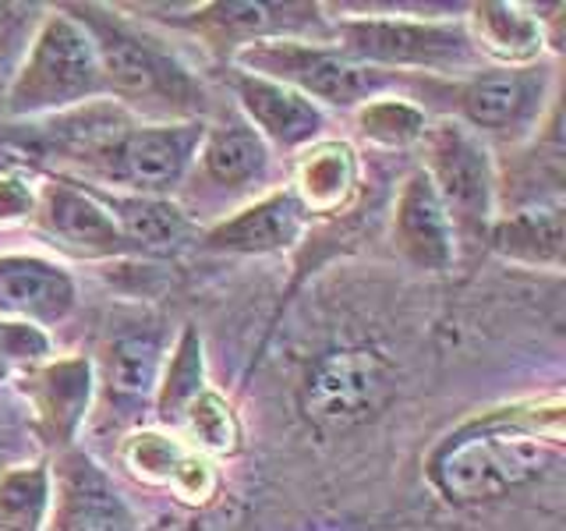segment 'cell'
<instances>
[{"mask_svg": "<svg viewBox=\"0 0 566 531\" xmlns=\"http://www.w3.org/2000/svg\"><path fill=\"white\" fill-rule=\"evenodd\" d=\"M566 400H513L460 421L424 457V482L450 507H482L542 482L563 465Z\"/></svg>", "mask_w": 566, "mask_h": 531, "instance_id": "cell-1", "label": "cell"}, {"mask_svg": "<svg viewBox=\"0 0 566 531\" xmlns=\"http://www.w3.org/2000/svg\"><path fill=\"white\" fill-rule=\"evenodd\" d=\"M96 46L103 93L135 121L174 124L217 114L209 85L164 35L138 25L114 4H64Z\"/></svg>", "mask_w": 566, "mask_h": 531, "instance_id": "cell-2", "label": "cell"}, {"mask_svg": "<svg viewBox=\"0 0 566 531\" xmlns=\"http://www.w3.org/2000/svg\"><path fill=\"white\" fill-rule=\"evenodd\" d=\"M559 58H542L521 67H495L485 64L464 79H411L407 96L432 111L439 100V114L453 117L478 138H485L492 149H521L542 132L548 114L556 111V85H559Z\"/></svg>", "mask_w": 566, "mask_h": 531, "instance_id": "cell-3", "label": "cell"}, {"mask_svg": "<svg viewBox=\"0 0 566 531\" xmlns=\"http://www.w3.org/2000/svg\"><path fill=\"white\" fill-rule=\"evenodd\" d=\"M329 14V43L350 61L400 79H464L485 67L464 29V18L407 11H340Z\"/></svg>", "mask_w": 566, "mask_h": 531, "instance_id": "cell-4", "label": "cell"}, {"mask_svg": "<svg viewBox=\"0 0 566 531\" xmlns=\"http://www.w3.org/2000/svg\"><path fill=\"white\" fill-rule=\"evenodd\" d=\"M103 71L88 32L61 8H46L4 82V114L14 121H46L103 103Z\"/></svg>", "mask_w": 566, "mask_h": 531, "instance_id": "cell-5", "label": "cell"}, {"mask_svg": "<svg viewBox=\"0 0 566 531\" xmlns=\"http://www.w3.org/2000/svg\"><path fill=\"white\" fill-rule=\"evenodd\" d=\"M283 177L287 170L280 167V156L238 111L212 114L174 202L202 230L230 217L234 209L262 199L265 191L280 188Z\"/></svg>", "mask_w": 566, "mask_h": 531, "instance_id": "cell-6", "label": "cell"}, {"mask_svg": "<svg viewBox=\"0 0 566 531\" xmlns=\"http://www.w3.org/2000/svg\"><path fill=\"white\" fill-rule=\"evenodd\" d=\"M230 67L248 71V75L273 79L280 85L294 88L305 100H312L323 111L350 114L361 103L376 100L382 93H407V82L400 75L365 67L350 61L344 50H336L329 40H262L248 43L238 53H230Z\"/></svg>", "mask_w": 566, "mask_h": 531, "instance_id": "cell-7", "label": "cell"}, {"mask_svg": "<svg viewBox=\"0 0 566 531\" xmlns=\"http://www.w3.org/2000/svg\"><path fill=\"white\" fill-rule=\"evenodd\" d=\"M421 170L432 181L453 235L464 252H482L492 220L500 217V159L485 138H478L453 117H432L421 138Z\"/></svg>", "mask_w": 566, "mask_h": 531, "instance_id": "cell-8", "label": "cell"}, {"mask_svg": "<svg viewBox=\"0 0 566 531\" xmlns=\"http://www.w3.org/2000/svg\"><path fill=\"white\" fill-rule=\"evenodd\" d=\"M397 389L394 362L368 344L329 347L305 365L294 389L297 415L308 429L340 436L361 429L389 404Z\"/></svg>", "mask_w": 566, "mask_h": 531, "instance_id": "cell-9", "label": "cell"}, {"mask_svg": "<svg viewBox=\"0 0 566 531\" xmlns=\"http://www.w3.org/2000/svg\"><path fill=\"white\" fill-rule=\"evenodd\" d=\"M156 25L195 35L230 61L248 43L262 40H329L326 4L312 0H209L191 8H149Z\"/></svg>", "mask_w": 566, "mask_h": 531, "instance_id": "cell-10", "label": "cell"}, {"mask_svg": "<svg viewBox=\"0 0 566 531\" xmlns=\"http://www.w3.org/2000/svg\"><path fill=\"white\" fill-rule=\"evenodd\" d=\"M25 407L32 433L46 457L78 447L96 404V365L88 354H50L11 386Z\"/></svg>", "mask_w": 566, "mask_h": 531, "instance_id": "cell-11", "label": "cell"}, {"mask_svg": "<svg viewBox=\"0 0 566 531\" xmlns=\"http://www.w3.org/2000/svg\"><path fill=\"white\" fill-rule=\"evenodd\" d=\"M29 227L61 256L106 262V259H132L138 256L132 241L120 235L117 220L111 217L93 188L61 174H40L35 188V212Z\"/></svg>", "mask_w": 566, "mask_h": 531, "instance_id": "cell-12", "label": "cell"}, {"mask_svg": "<svg viewBox=\"0 0 566 531\" xmlns=\"http://www.w3.org/2000/svg\"><path fill=\"white\" fill-rule=\"evenodd\" d=\"M53 503L46 531H142L114 475L93 454L71 447L50 457Z\"/></svg>", "mask_w": 566, "mask_h": 531, "instance_id": "cell-13", "label": "cell"}, {"mask_svg": "<svg viewBox=\"0 0 566 531\" xmlns=\"http://www.w3.org/2000/svg\"><path fill=\"white\" fill-rule=\"evenodd\" d=\"M227 88L234 96V111L252 124L280 159H294L312 142L329 135V114L323 106L273 79L248 75V71L227 64Z\"/></svg>", "mask_w": 566, "mask_h": 531, "instance_id": "cell-14", "label": "cell"}, {"mask_svg": "<svg viewBox=\"0 0 566 531\" xmlns=\"http://www.w3.org/2000/svg\"><path fill=\"white\" fill-rule=\"evenodd\" d=\"M170 341L159 326H135L120 330L111 344L103 347V358L96 365V397L111 407V415L124 421L128 429L146 425L153 415L159 372H164Z\"/></svg>", "mask_w": 566, "mask_h": 531, "instance_id": "cell-15", "label": "cell"}, {"mask_svg": "<svg viewBox=\"0 0 566 531\" xmlns=\"http://www.w3.org/2000/svg\"><path fill=\"white\" fill-rule=\"evenodd\" d=\"M78 280L61 259L0 252V319L53 333L78 312Z\"/></svg>", "mask_w": 566, "mask_h": 531, "instance_id": "cell-16", "label": "cell"}, {"mask_svg": "<svg viewBox=\"0 0 566 531\" xmlns=\"http://www.w3.org/2000/svg\"><path fill=\"white\" fill-rule=\"evenodd\" d=\"M308 227L312 217L305 206L294 199L287 185H280L230 217L202 227L195 244L212 256H280L297 248Z\"/></svg>", "mask_w": 566, "mask_h": 531, "instance_id": "cell-17", "label": "cell"}, {"mask_svg": "<svg viewBox=\"0 0 566 531\" xmlns=\"http://www.w3.org/2000/svg\"><path fill=\"white\" fill-rule=\"evenodd\" d=\"M389 238H394L397 256L418 273L442 277L460 262L453 223L421 167L403 174V181L397 188L394 217H389Z\"/></svg>", "mask_w": 566, "mask_h": 531, "instance_id": "cell-18", "label": "cell"}, {"mask_svg": "<svg viewBox=\"0 0 566 531\" xmlns=\"http://www.w3.org/2000/svg\"><path fill=\"white\" fill-rule=\"evenodd\" d=\"M464 29L478 58L495 67H521L553 58L548 46V14L521 0H474L464 8Z\"/></svg>", "mask_w": 566, "mask_h": 531, "instance_id": "cell-19", "label": "cell"}, {"mask_svg": "<svg viewBox=\"0 0 566 531\" xmlns=\"http://www.w3.org/2000/svg\"><path fill=\"white\" fill-rule=\"evenodd\" d=\"M294 199L305 206V212L315 217H336L350 206L361 185V156L350 138L326 135L312 142L291 159V170L283 177Z\"/></svg>", "mask_w": 566, "mask_h": 531, "instance_id": "cell-20", "label": "cell"}, {"mask_svg": "<svg viewBox=\"0 0 566 531\" xmlns=\"http://www.w3.org/2000/svg\"><path fill=\"white\" fill-rule=\"evenodd\" d=\"M485 248L503 262L524 270L559 273L566 259V209L556 202H531L517 209H503L492 220Z\"/></svg>", "mask_w": 566, "mask_h": 531, "instance_id": "cell-21", "label": "cell"}, {"mask_svg": "<svg viewBox=\"0 0 566 531\" xmlns=\"http://www.w3.org/2000/svg\"><path fill=\"white\" fill-rule=\"evenodd\" d=\"M88 188V185H85ZM96 199L111 209L120 235L132 241L138 256H170L177 248L199 241V227L174 199H149V195H117L93 188Z\"/></svg>", "mask_w": 566, "mask_h": 531, "instance_id": "cell-22", "label": "cell"}, {"mask_svg": "<svg viewBox=\"0 0 566 531\" xmlns=\"http://www.w3.org/2000/svg\"><path fill=\"white\" fill-rule=\"evenodd\" d=\"M209 386V372H206V344L199 326H181L170 341L164 372H159V386H156V400H153V425L159 429L177 433L185 412L191 400Z\"/></svg>", "mask_w": 566, "mask_h": 531, "instance_id": "cell-23", "label": "cell"}, {"mask_svg": "<svg viewBox=\"0 0 566 531\" xmlns=\"http://www.w3.org/2000/svg\"><path fill=\"white\" fill-rule=\"evenodd\" d=\"M354 135L376 149H418L432 114L407 93H382L347 114Z\"/></svg>", "mask_w": 566, "mask_h": 531, "instance_id": "cell-24", "label": "cell"}, {"mask_svg": "<svg viewBox=\"0 0 566 531\" xmlns=\"http://www.w3.org/2000/svg\"><path fill=\"white\" fill-rule=\"evenodd\" d=\"M53 503L50 457H32L0 475V531H46Z\"/></svg>", "mask_w": 566, "mask_h": 531, "instance_id": "cell-25", "label": "cell"}, {"mask_svg": "<svg viewBox=\"0 0 566 531\" xmlns=\"http://www.w3.org/2000/svg\"><path fill=\"white\" fill-rule=\"evenodd\" d=\"M177 436L209 460H227L244 450V425L238 407L212 383L191 400L181 425H177Z\"/></svg>", "mask_w": 566, "mask_h": 531, "instance_id": "cell-26", "label": "cell"}, {"mask_svg": "<svg viewBox=\"0 0 566 531\" xmlns=\"http://www.w3.org/2000/svg\"><path fill=\"white\" fill-rule=\"evenodd\" d=\"M188 454H191L188 442L170 429H159V425H135L117 442L120 468L132 478H138L142 486L153 489H170L174 475L181 471Z\"/></svg>", "mask_w": 566, "mask_h": 531, "instance_id": "cell-27", "label": "cell"}, {"mask_svg": "<svg viewBox=\"0 0 566 531\" xmlns=\"http://www.w3.org/2000/svg\"><path fill=\"white\" fill-rule=\"evenodd\" d=\"M50 354H57L53 333L0 319V389H11L29 368L46 362Z\"/></svg>", "mask_w": 566, "mask_h": 531, "instance_id": "cell-28", "label": "cell"}, {"mask_svg": "<svg viewBox=\"0 0 566 531\" xmlns=\"http://www.w3.org/2000/svg\"><path fill=\"white\" fill-rule=\"evenodd\" d=\"M32 457H46L32 433L25 407L18 404L11 389H0V475L14 465H25Z\"/></svg>", "mask_w": 566, "mask_h": 531, "instance_id": "cell-29", "label": "cell"}, {"mask_svg": "<svg viewBox=\"0 0 566 531\" xmlns=\"http://www.w3.org/2000/svg\"><path fill=\"white\" fill-rule=\"evenodd\" d=\"M220 486H223V475H220L217 460H209L199 450H191L188 460L181 465V471L174 475L167 492L185 507H209L220 496Z\"/></svg>", "mask_w": 566, "mask_h": 531, "instance_id": "cell-30", "label": "cell"}, {"mask_svg": "<svg viewBox=\"0 0 566 531\" xmlns=\"http://www.w3.org/2000/svg\"><path fill=\"white\" fill-rule=\"evenodd\" d=\"M35 188L40 177L18 167H0V230L22 227L35 212Z\"/></svg>", "mask_w": 566, "mask_h": 531, "instance_id": "cell-31", "label": "cell"}]
</instances>
